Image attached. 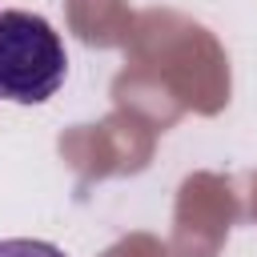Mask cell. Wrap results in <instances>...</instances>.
<instances>
[{
	"instance_id": "obj_1",
	"label": "cell",
	"mask_w": 257,
	"mask_h": 257,
	"mask_svg": "<svg viewBox=\"0 0 257 257\" xmlns=\"http://www.w3.org/2000/svg\"><path fill=\"white\" fill-rule=\"evenodd\" d=\"M68 76V52L60 32L24 8L0 12V100L44 104Z\"/></svg>"
},
{
	"instance_id": "obj_2",
	"label": "cell",
	"mask_w": 257,
	"mask_h": 257,
	"mask_svg": "<svg viewBox=\"0 0 257 257\" xmlns=\"http://www.w3.org/2000/svg\"><path fill=\"white\" fill-rule=\"evenodd\" d=\"M0 257H64V249H56L52 241H36V237H4Z\"/></svg>"
}]
</instances>
